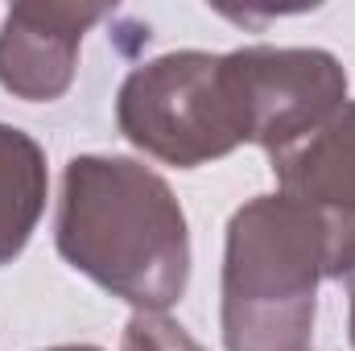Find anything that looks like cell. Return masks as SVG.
Instances as JSON below:
<instances>
[{
    "label": "cell",
    "mask_w": 355,
    "mask_h": 351,
    "mask_svg": "<svg viewBox=\"0 0 355 351\" xmlns=\"http://www.w3.org/2000/svg\"><path fill=\"white\" fill-rule=\"evenodd\" d=\"M58 248L75 268L137 306H170L186 285L182 211L162 178L120 157L71 162Z\"/></svg>",
    "instance_id": "obj_1"
},
{
    "label": "cell",
    "mask_w": 355,
    "mask_h": 351,
    "mask_svg": "<svg viewBox=\"0 0 355 351\" xmlns=\"http://www.w3.org/2000/svg\"><path fill=\"white\" fill-rule=\"evenodd\" d=\"M120 124L128 141L178 166H198L244 141L223 58L211 54H170L137 71L120 91Z\"/></svg>",
    "instance_id": "obj_2"
},
{
    "label": "cell",
    "mask_w": 355,
    "mask_h": 351,
    "mask_svg": "<svg viewBox=\"0 0 355 351\" xmlns=\"http://www.w3.org/2000/svg\"><path fill=\"white\" fill-rule=\"evenodd\" d=\"M223 83L244 141L289 145L343 99L347 79L322 50H240L223 58Z\"/></svg>",
    "instance_id": "obj_3"
},
{
    "label": "cell",
    "mask_w": 355,
    "mask_h": 351,
    "mask_svg": "<svg viewBox=\"0 0 355 351\" xmlns=\"http://www.w3.org/2000/svg\"><path fill=\"white\" fill-rule=\"evenodd\" d=\"M46 166L29 137L0 124V264L21 252L42 211Z\"/></svg>",
    "instance_id": "obj_4"
},
{
    "label": "cell",
    "mask_w": 355,
    "mask_h": 351,
    "mask_svg": "<svg viewBox=\"0 0 355 351\" xmlns=\"http://www.w3.org/2000/svg\"><path fill=\"white\" fill-rule=\"evenodd\" d=\"M124 351H202V348L170 318L137 314L124 331Z\"/></svg>",
    "instance_id": "obj_5"
},
{
    "label": "cell",
    "mask_w": 355,
    "mask_h": 351,
    "mask_svg": "<svg viewBox=\"0 0 355 351\" xmlns=\"http://www.w3.org/2000/svg\"><path fill=\"white\" fill-rule=\"evenodd\" d=\"M352 293H355V273H352ZM352 339H355V314H352Z\"/></svg>",
    "instance_id": "obj_6"
},
{
    "label": "cell",
    "mask_w": 355,
    "mask_h": 351,
    "mask_svg": "<svg viewBox=\"0 0 355 351\" xmlns=\"http://www.w3.org/2000/svg\"><path fill=\"white\" fill-rule=\"evenodd\" d=\"M67 351H91V348H67Z\"/></svg>",
    "instance_id": "obj_7"
}]
</instances>
